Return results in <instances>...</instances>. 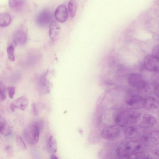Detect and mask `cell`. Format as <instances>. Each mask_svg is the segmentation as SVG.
I'll return each instance as SVG.
<instances>
[{
    "mask_svg": "<svg viewBox=\"0 0 159 159\" xmlns=\"http://www.w3.org/2000/svg\"><path fill=\"white\" fill-rule=\"evenodd\" d=\"M43 126V121L40 119L28 126L24 130L23 136L25 142L30 145H34L38 142L40 131Z\"/></svg>",
    "mask_w": 159,
    "mask_h": 159,
    "instance_id": "1",
    "label": "cell"
},
{
    "mask_svg": "<svg viewBox=\"0 0 159 159\" xmlns=\"http://www.w3.org/2000/svg\"><path fill=\"white\" fill-rule=\"evenodd\" d=\"M141 116L140 113L133 111H125L116 116L115 122L120 127H125L138 122Z\"/></svg>",
    "mask_w": 159,
    "mask_h": 159,
    "instance_id": "2",
    "label": "cell"
},
{
    "mask_svg": "<svg viewBox=\"0 0 159 159\" xmlns=\"http://www.w3.org/2000/svg\"><path fill=\"white\" fill-rule=\"evenodd\" d=\"M142 147L140 142L135 140L124 141L120 143L116 149L117 155L121 157L139 152Z\"/></svg>",
    "mask_w": 159,
    "mask_h": 159,
    "instance_id": "3",
    "label": "cell"
},
{
    "mask_svg": "<svg viewBox=\"0 0 159 159\" xmlns=\"http://www.w3.org/2000/svg\"><path fill=\"white\" fill-rule=\"evenodd\" d=\"M128 84L131 86L139 90L146 89L148 85L143 76L139 73H132L128 76Z\"/></svg>",
    "mask_w": 159,
    "mask_h": 159,
    "instance_id": "4",
    "label": "cell"
},
{
    "mask_svg": "<svg viewBox=\"0 0 159 159\" xmlns=\"http://www.w3.org/2000/svg\"><path fill=\"white\" fill-rule=\"evenodd\" d=\"M52 15L51 12L48 9L42 10L37 16L36 22L40 26L45 27L51 23Z\"/></svg>",
    "mask_w": 159,
    "mask_h": 159,
    "instance_id": "5",
    "label": "cell"
},
{
    "mask_svg": "<svg viewBox=\"0 0 159 159\" xmlns=\"http://www.w3.org/2000/svg\"><path fill=\"white\" fill-rule=\"evenodd\" d=\"M144 98L141 96L134 95L128 97L125 100L127 106L132 109L136 110L143 107Z\"/></svg>",
    "mask_w": 159,
    "mask_h": 159,
    "instance_id": "6",
    "label": "cell"
},
{
    "mask_svg": "<svg viewBox=\"0 0 159 159\" xmlns=\"http://www.w3.org/2000/svg\"><path fill=\"white\" fill-rule=\"evenodd\" d=\"M120 133L119 128L116 125H111L104 128L101 132L102 137L104 139L111 140L118 137Z\"/></svg>",
    "mask_w": 159,
    "mask_h": 159,
    "instance_id": "7",
    "label": "cell"
},
{
    "mask_svg": "<svg viewBox=\"0 0 159 159\" xmlns=\"http://www.w3.org/2000/svg\"><path fill=\"white\" fill-rule=\"evenodd\" d=\"M144 65L147 70L154 71H158L159 58L152 55L146 56L144 60Z\"/></svg>",
    "mask_w": 159,
    "mask_h": 159,
    "instance_id": "8",
    "label": "cell"
},
{
    "mask_svg": "<svg viewBox=\"0 0 159 159\" xmlns=\"http://www.w3.org/2000/svg\"><path fill=\"white\" fill-rule=\"evenodd\" d=\"M158 135L157 131L143 134L141 137L140 142L146 145H154L158 141Z\"/></svg>",
    "mask_w": 159,
    "mask_h": 159,
    "instance_id": "9",
    "label": "cell"
},
{
    "mask_svg": "<svg viewBox=\"0 0 159 159\" xmlns=\"http://www.w3.org/2000/svg\"><path fill=\"white\" fill-rule=\"evenodd\" d=\"M156 123V119L154 116L150 114L145 113L143 116L139 126L141 128L147 129L153 127Z\"/></svg>",
    "mask_w": 159,
    "mask_h": 159,
    "instance_id": "10",
    "label": "cell"
},
{
    "mask_svg": "<svg viewBox=\"0 0 159 159\" xmlns=\"http://www.w3.org/2000/svg\"><path fill=\"white\" fill-rule=\"evenodd\" d=\"M28 101L26 97L22 96L15 100L10 105L11 111L14 112L17 108L24 111L26 109L28 104Z\"/></svg>",
    "mask_w": 159,
    "mask_h": 159,
    "instance_id": "11",
    "label": "cell"
},
{
    "mask_svg": "<svg viewBox=\"0 0 159 159\" xmlns=\"http://www.w3.org/2000/svg\"><path fill=\"white\" fill-rule=\"evenodd\" d=\"M60 30V26L55 21L51 22L49 25V35L52 41H56L58 39Z\"/></svg>",
    "mask_w": 159,
    "mask_h": 159,
    "instance_id": "12",
    "label": "cell"
},
{
    "mask_svg": "<svg viewBox=\"0 0 159 159\" xmlns=\"http://www.w3.org/2000/svg\"><path fill=\"white\" fill-rule=\"evenodd\" d=\"M57 20L61 23L66 21L68 17V12L66 7L63 5L59 6L55 12Z\"/></svg>",
    "mask_w": 159,
    "mask_h": 159,
    "instance_id": "13",
    "label": "cell"
},
{
    "mask_svg": "<svg viewBox=\"0 0 159 159\" xmlns=\"http://www.w3.org/2000/svg\"><path fill=\"white\" fill-rule=\"evenodd\" d=\"M159 101L156 98L149 97L144 98L143 107L148 110H153L158 108Z\"/></svg>",
    "mask_w": 159,
    "mask_h": 159,
    "instance_id": "14",
    "label": "cell"
},
{
    "mask_svg": "<svg viewBox=\"0 0 159 159\" xmlns=\"http://www.w3.org/2000/svg\"><path fill=\"white\" fill-rule=\"evenodd\" d=\"M27 36L24 31L19 30H17L13 36V41L16 44H23L27 41Z\"/></svg>",
    "mask_w": 159,
    "mask_h": 159,
    "instance_id": "15",
    "label": "cell"
},
{
    "mask_svg": "<svg viewBox=\"0 0 159 159\" xmlns=\"http://www.w3.org/2000/svg\"><path fill=\"white\" fill-rule=\"evenodd\" d=\"M124 132L127 138L131 139L137 137L139 134V131L137 127L132 125L125 127Z\"/></svg>",
    "mask_w": 159,
    "mask_h": 159,
    "instance_id": "16",
    "label": "cell"
},
{
    "mask_svg": "<svg viewBox=\"0 0 159 159\" xmlns=\"http://www.w3.org/2000/svg\"><path fill=\"white\" fill-rule=\"evenodd\" d=\"M48 72L47 71L41 75L39 80L40 88L45 93H49L50 91L49 82L46 77Z\"/></svg>",
    "mask_w": 159,
    "mask_h": 159,
    "instance_id": "17",
    "label": "cell"
},
{
    "mask_svg": "<svg viewBox=\"0 0 159 159\" xmlns=\"http://www.w3.org/2000/svg\"><path fill=\"white\" fill-rule=\"evenodd\" d=\"M9 7L13 10L17 11L21 10L25 6V2L24 0H9L8 2Z\"/></svg>",
    "mask_w": 159,
    "mask_h": 159,
    "instance_id": "18",
    "label": "cell"
},
{
    "mask_svg": "<svg viewBox=\"0 0 159 159\" xmlns=\"http://www.w3.org/2000/svg\"><path fill=\"white\" fill-rule=\"evenodd\" d=\"M47 148L51 153H55L57 150V146L56 140L52 136H50L47 141Z\"/></svg>",
    "mask_w": 159,
    "mask_h": 159,
    "instance_id": "19",
    "label": "cell"
},
{
    "mask_svg": "<svg viewBox=\"0 0 159 159\" xmlns=\"http://www.w3.org/2000/svg\"><path fill=\"white\" fill-rule=\"evenodd\" d=\"M11 21L10 15L7 13L0 12V26L5 27L9 25Z\"/></svg>",
    "mask_w": 159,
    "mask_h": 159,
    "instance_id": "20",
    "label": "cell"
},
{
    "mask_svg": "<svg viewBox=\"0 0 159 159\" xmlns=\"http://www.w3.org/2000/svg\"><path fill=\"white\" fill-rule=\"evenodd\" d=\"M11 132V129L5 121H0V134L5 136L10 134Z\"/></svg>",
    "mask_w": 159,
    "mask_h": 159,
    "instance_id": "21",
    "label": "cell"
},
{
    "mask_svg": "<svg viewBox=\"0 0 159 159\" xmlns=\"http://www.w3.org/2000/svg\"><path fill=\"white\" fill-rule=\"evenodd\" d=\"M77 7L76 2L74 0L69 1L68 4V9L70 16L73 17L75 14Z\"/></svg>",
    "mask_w": 159,
    "mask_h": 159,
    "instance_id": "22",
    "label": "cell"
},
{
    "mask_svg": "<svg viewBox=\"0 0 159 159\" xmlns=\"http://www.w3.org/2000/svg\"><path fill=\"white\" fill-rule=\"evenodd\" d=\"M142 156L139 152L120 157L119 159H143V158L142 159Z\"/></svg>",
    "mask_w": 159,
    "mask_h": 159,
    "instance_id": "23",
    "label": "cell"
},
{
    "mask_svg": "<svg viewBox=\"0 0 159 159\" xmlns=\"http://www.w3.org/2000/svg\"><path fill=\"white\" fill-rule=\"evenodd\" d=\"M16 144L18 148L21 150H25L26 146L24 141L22 138L19 136H17L16 139Z\"/></svg>",
    "mask_w": 159,
    "mask_h": 159,
    "instance_id": "24",
    "label": "cell"
},
{
    "mask_svg": "<svg viewBox=\"0 0 159 159\" xmlns=\"http://www.w3.org/2000/svg\"><path fill=\"white\" fill-rule=\"evenodd\" d=\"M7 52L9 60L14 61L15 60L14 56V48L13 45H9L7 48Z\"/></svg>",
    "mask_w": 159,
    "mask_h": 159,
    "instance_id": "25",
    "label": "cell"
},
{
    "mask_svg": "<svg viewBox=\"0 0 159 159\" xmlns=\"http://www.w3.org/2000/svg\"><path fill=\"white\" fill-rule=\"evenodd\" d=\"M6 98L5 85L2 81H0V98L2 101H4Z\"/></svg>",
    "mask_w": 159,
    "mask_h": 159,
    "instance_id": "26",
    "label": "cell"
},
{
    "mask_svg": "<svg viewBox=\"0 0 159 159\" xmlns=\"http://www.w3.org/2000/svg\"><path fill=\"white\" fill-rule=\"evenodd\" d=\"M7 91L9 98L11 99L13 98L15 93V87L13 86L8 87Z\"/></svg>",
    "mask_w": 159,
    "mask_h": 159,
    "instance_id": "27",
    "label": "cell"
},
{
    "mask_svg": "<svg viewBox=\"0 0 159 159\" xmlns=\"http://www.w3.org/2000/svg\"><path fill=\"white\" fill-rule=\"evenodd\" d=\"M152 55L159 58V45H156L155 46L152 50Z\"/></svg>",
    "mask_w": 159,
    "mask_h": 159,
    "instance_id": "28",
    "label": "cell"
},
{
    "mask_svg": "<svg viewBox=\"0 0 159 159\" xmlns=\"http://www.w3.org/2000/svg\"><path fill=\"white\" fill-rule=\"evenodd\" d=\"M158 88V84H154V91L155 92V93L158 97L159 96Z\"/></svg>",
    "mask_w": 159,
    "mask_h": 159,
    "instance_id": "29",
    "label": "cell"
},
{
    "mask_svg": "<svg viewBox=\"0 0 159 159\" xmlns=\"http://www.w3.org/2000/svg\"><path fill=\"white\" fill-rule=\"evenodd\" d=\"M32 107L34 114L35 115H37L38 114V111L37 110L36 106V104L34 103H33L32 104Z\"/></svg>",
    "mask_w": 159,
    "mask_h": 159,
    "instance_id": "30",
    "label": "cell"
},
{
    "mask_svg": "<svg viewBox=\"0 0 159 159\" xmlns=\"http://www.w3.org/2000/svg\"><path fill=\"white\" fill-rule=\"evenodd\" d=\"M51 159H58V158L57 156L54 155H52L50 157Z\"/></svg>",
    "mask_w": 159,
    "mask_h": 159,
    "instance_id": "31",
    "label": "cell"
},
{
    "mask_svg": "<svg viewBox=\"0 0 159 159\" xmlns=\"http://www.w3.org/2000/svg\"><path fill=\"white\" fill-rule=\"evenodd\" d=\"M143 159H149V158H148L145 157L144 158H143Z\"/></svg>",
    "mask_w": 159,
    "mask_h": 159,
    "instance_id": "32",
    "label": "cell"
}]
</instances>
